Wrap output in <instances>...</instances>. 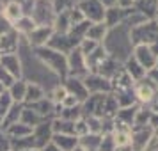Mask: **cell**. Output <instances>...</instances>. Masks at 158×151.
I'll return each mask as SVG.
<instances>
[{
  "label": "cell",
  "instance_id": "6da1fadb",
  "mask_svg": "<svg viewBox=\"0 0 158 151\" xmlns=\"http://www.w3.org/2000/svg\"><path fill=\"white\" fill-rule=\"evenodd\" d=\"M36 57L46 69L55 73L62 80L68 78V55L53 50L50 46H43V48H36Z\"/></svg>",
  "mask_w": 158,
  "mask_h": 151
},
{
  "label": "cell",
  "instance_id": "7a4b0ae2",
  "mask_svg": "<svg viewBox=\"0 0 158 151\" xmlns=\"http://www.w3.org/2000/svg\"><path fill=\"white\" fill-rule=\"evenodd\" d=\"M158 41V25L156 20H144L130 29V43L137 44H153Z\"/></svg>",
  "mask_w": 158,
  "mask_h": 151
},
{
  "label": "cell",
  "instance_id": "3957f363",
  "mask_svg": "<svg viewBox=\"0 0 158 151\" xmlns=\"http://www.w3.org/2000/svg\"><path fill=\"white\" fill-rule=\"evenodd\" d=\"M29 16L34 20L37 27H53L55 18H57L55 11L52 7V2H48V0H36Z\"/></svg>",
  "mask_w": 158,
  "mask_h": 151
},
{
  "label": "cell",
  "instance_id": "277c9868",
  "mask_svg": "<svg viewBox=\"0 0 158 151\" xmlns=\"http://www.w3.org/2000/svg\"><path fill=\"white\" fill-rule=\"evenodd\" d=\"M77 7L89 23H101L105 20V7L98 0H80L77 2Z\"/></svg>",
  "mask_w": 158,
  "mask_h": 151
},
{
  "label": "cell",
  "instance_id": "5b68a950",
  "mask_svg": "<svg viewBox=\"0 0 158 151\" xmlns=\"http://www.w3.org/2000/svg\"><path fill=\"white\" fill-rule=\"evenodd\" d=\"M84 86L89 94H110L112 93V84L110 80L101 77L98 73H87L84 77Z\"/></svg>",
  "mask_w": 158,
  "mask_h": 151
},
{
  "label": "cell",
  "instance_id": "8992f818",
  "mask_svg": "<svg viewBox=\"0 0 158 151\" xmlns=\"http://www.w3.org/2000/svg\"><path fill=\"white\" fill-rule=\"evenodd\" d=\"M87 66H85V57L82 55L80 48L77 46L75 50L68 53V77L75 78H84L87 75Z\"/></svg>",
  "mask_w": 158,
  "mask_h": 151
},
{
  "label": "cell",
  "instance_id": "52a82bcc",
  "mask_svg": "<svg viewBox=\"0 0 158 151\" xmlns=\"http://www.w3.org/2000/svg\"><path fill=\"white\" fill-rule=\"evenodd\" d=\"M110 135H112V139H114L115 149L130 148V144H131V126H128L126 123L119 121V119H114Z\"/></svg>",
  "mask_w": 158,
  "mask_h": 151
},
{
  "label": "cell",
  "instance_id": "ba28073f",
  "mask_svg": "<svg viewBox=\"0 0 158 151\" xmlns=\"http://www.w3.org/2000/svg\"><path fill=\"white\" fill-rule=\"evenodd\" d=\"M133 94L139 101L142 103H151L155 100V96L158 94V87L151 82L148 77H144L142 80H139L133 84Z\"/></svg>",
  "mask_w": 158,
  "mask_h": 151
},
{
  "label": "cell",
  "instance_id": "9c48e42d",
  "mask_svg": "<svg viewBox=\"0 0 158 151\" xmlns=\"http://www.w3.org/2000/svg\"><path fill=\"white\" fill-rule=\"evenodd\" d=\"M153 137L151 126H131V144L130 149L133 151H144Z\"/></svg>",
  "mask_w": 158,
  "mask_h": 151
},
{
  "label": "cell",
  "instance_id": "30bf717a",
  "mask_svg": "<svg viewBox=\"0 0 158 151\" xmlns=\"http://www.w3.org/2000/svg\"><path fill=\"white\" fill-rule=\"evenodd\" d=\"M133 59L146 69V73L149 69H153L155 64H156V55L151 52V48L148 44H137V46H133Z\"/></svg>",
  "mask_w": 158,
  "mask_h": 151
},
{
  "label": "cell",
  "instance_id": "8fae6325",
  "mask_svg": "<svg viewBox=\"0 0 158 151\" xmlns=\"http://www.w3.org/2000/svg\"><path fill=\"white\" fill-rule=\"evenodd\" d=\"M52 121H46L44 119L43 123H39L36 128L32 130V139H34V146L37 149H43L46 144L52 142Z\"/></svg>",
  "mask_w": 158,
  "mask_h": 151
},
{
  "label": "cell",
  "instance_id": "7c38bea8",
  "mask_svg": "<svg viewBox=\"0 0 158 151\" xmlns=\"http://www.w3.org/2000/svg\"><path fill=\"white\" fill-rule=\"evenodd\" d=\"M52 36H53V27H36L25 39H27L29 44L34 46V50H36V48L46 46L48 41L52 39Z\"/></svg>",
  "mask_w": 158,
  "mask_h": 151
},
{
  "label": "cell",
  "instance_id": "4fadbf2b",
  "mask_svg": "<svg viewBox=\"0 0 158 151\" xmlns=\"http://www.w3.org/2000/svg\"><path fill=\"white\" fill-rule=\"evenodd\" d=\"M0 66L6 69L7 73H11L16 80L22 78L23 75V66L22 59L18 53H7V55H0Z\"/></svg>",
  "mask_w": 158,
  "mask_h": 151
},
{
  "label": "cell",
  "instance_id": "5bb4252c",
  "mask_svg": "<svg viewBox=\"0 0 158 151\" xmlns=\"http://www.w3.org/2000/svg\"><path fill=\"white\" fill-rule=\"evenodd\" d=\"M62 86L66 87L68 94L75 96V98H77L80 103H84V101L89 98V93H87V89H85V86H84V80H82V78L68 77V78L64 80V84H62Z\"/></svg>",
  "mask_w": 158,
  "mask_h": 151
},
{
  "label": "cell",
  "instance_id": "9a60e30c",
  "mask_svg": "<svg viewBox=\"0 0 158 151\" xmlns=\"http://www.w3.org/2000/svg\"><path fill=\"white\" fill-rule=\"evenodd\" d=\"M0 13H2V16H4L11 25H15L18 20H22L23 16H25L23 15V9H22V4H20L18 0H7Z\"/></svg>",
  "mask_w": 158,
  "mask_h": 151
},
{
  "label": "cell",
  "instance_id": "2e32d148",
  "mask_svg": "<svg viewBox=\"0 0 158 151\" xmlns=\"http://www.w3.org/2000/svg\"><path fill=\"white\" fill-rule=\"evenodd\" d=\"M18 46H20V36L16 34L15 30L0 36V55L18 53Z\"/></svg>",
  "mask_w": 158,
  "mask_h": 151
},
{
  "label": "cell",
  "instance_id": "e0dca14e",
  "mask_svg": "<svg viewBox=\"0 0 158 151\" xmlns=\"http://www.w3.org/2000/svg\"><path fill=\"white\" fill-rule=\"evenodd\" d=\"M52 144L60 151H73L78 146V137L66 135V133H53L52 135Z\"/></svg>",
  "mask_w": 158,
  "mask_h": 151
},
{
  "label": "cell",
  "instance_id": "ac0fdd59",
  "mask_svg": "<svg viewBox=\"0 0 158 151\" xmlns=\"http://www.w3.org/2000/svg\"><path fill=\"white\" fill-rule=\"evenodd\" d=\"M107 34H108V27L103 22L101 23H91L84 39H91V41H94V43L103 44V41L107 39Z\"/></svg>",
  "mask_w": 158,
  "mask_h": 151
},
{
  "label": "cell",
  "instance_id": "d6986e66",
  "mask_svg": "<svg viewBox=\"0 0 158 151\" xmlns=\"http://www.w3.org/2000/svg\"><path fill=\"white\" fill-rule=\"evenodd\" d=\"M123 69H124V73L128 75L130 78L133 80V84L135 82H139V80H142L148 73H146V69H144L142 66L137 62L135 59H133V55L131 57L126 59V62H124V66H123Z\"/></svg>",
  "mask_w": 158,
  "mask_h": 151
},
{
  "label": "cell",
  "instance_id": "ffe728a7",
  "mask_svg": "<svg viewBox=\"0 0 158 151\" xmlns=\"http://www.w3.org/2000/svg\"><path fill=\"white\" fill-rule=\"evenodd\" d=\"M46 98L44 94V89L37 82H27V91H25V100H23V105H32V103H37L39 100Z\"/></svg>",
  "mask_w": 158,
  "mask_h": 151
},
{
  "label": "cell",
  "instance_id": "44dd1931",
  "mask_svg": "<svg viewBox=\"0 0 158 151\" xmlns=\"http://www.w3.org/2000/svg\"><path fill=\"white\" fill-rule=\"evenodd\" d=\"M4 133L7 135L9 141H18V139H25V137L32 135V128L18 121V123H15V124L7 126V128L4 130Z\"/></svg>",
  "mask_w": 158,
  "mask_h": 151
},
{
  "label": "cell",
  "instance_id": "7402d4cb",
  "mask_svg": "<svg viewBox=\"0 0 158 151\" xmlns=\"http://www.w3.org/2000/svg\"><path fill=\"white\" fill-rule=\"evenodd\" d=\"M25 91H27V80L20 78L7 89V94L11 96L13 103H23V100H25Z\"/></svg>",
  "mask_w": 158,
  "mask_h": 151
},
{
  "label": "cell",
  "instance_id": "603a6c76",
  "mask_svg": "<svg viewBox=\"0 0 158 151\" xmlns=\"http://www.w3.org/2000/svg\"><path fill=\"white\" fill-rule=\"evenodd\" d=\"M43 121H44L43 117L37 114V112H34L29 105H23L22 115H20V123H23V124H27V126H30V128L34 130L39 123H43Z\"/></svg>",
  "mask_w": 158,
  "mask_h": 151
},
{
  "label": "cell",
  "instance_id": "cb8c5ba5",
  "mask_svg": "<svg viewBox=\"0 0 158 151\" xmlns=\"http://www.w3.org/2000/svg\"><path fill=\"white\" fill-rule=\"evenodd\" d=\"M156 4L158 0H137L133 6L137 7V13H140L148 20V18L156 16Z\"/></svg>",
  "mask_w": 158,
  "mask_h": 151
},
{
  "label": "cell",
  "instance_id": "d4e9b609",
  "mask_svg": "<svg viewBox=\"0 0 158 151\" xmlns=\"http://www.w3.org/2000/svg\"><path fill=\"white\" fill-rule=\"evenodd\" d=\"M37 25L34 23V20L30 18V16H23L22 20H18V22L13 25V30H15L18 36H22V37H27L32 32V30L36 29Z\"/></svg>",
  "mask_w": 158,
  "mask_h": 151
},
{
  "label": "cell",
  "instance_id": "484cf974",
  "mask_svg": "<svg viewBox=\"0 0 158 151\" xmlns=\"http://www.w3.org/2000/svg\"><path fill=\"white\" fill-rule=\"evenodd\" d=\"M52 132H53V133L75 135V123L66 121V119H60V117H53V119H52Z\"/></svg>",
  "mask_w": 158,
  "mask_h": 151
},
{
  "label": "cell",
  "instance_id": "4316f807",
  "mask_svg": "<svg viewBox=\"0 0 158 151\" xmlns=\"http://www.w3.org/2000/svg\"><path fill=\"white\" fill-rule=\"evenodd\" d=\"M34 112H37V114L41 115L43 119H46V117H50V115H53V103H52L50 100H48V96L46 98H43V100H39L37 103H32V105H29Z\"/></svg>",
  "mask_w": 158,
  "mask_h": 151
},
{
  "label": "cell",
  "instance_id": "83f0119b",
  "mask_svg": "<svg viewBox=\"0 0 158 151\" xmlns=\"http://www.w3.org/2000/svg\"><path fill=\"white\" fill-rule=\"evenodd\" d=\"M22 108H23V103H13V105H11L7 115H6V119H4V123H2V128H0V132H4L7 126H11V124H15V123L20 121Z\"/></svg>",
  "mask_w": 158,
  "mask_h": 151
},
{
  "label": "cell",
  "instance_id": "f1b7e54d",
  "mask_svg": "<svg viewBox=\"0 0 158 151\" xmlns=\"http://www.w3.org/2000/svg\"><path fill=\"white\" fill-rule=\"evenodd\" d=\"M75 6H77V0H52V7L55 11V15L69 13Z\"/></svg>",
  "mask_w": 158,
  "mask_h": 151
},
{
  "label": "cell",
  "instance_id": "f546056e",
  "mask_svg": "<svg viewBox=\"0 0 158 151\" xmlns=\"http://www.w3.org/2000/svg\"><path fill=\"white\" fill-rule=\"evenodd\" d=\"M11 105H13V100H11V96L7 94V91L4 94H0V128H2V123L6 119V115H7Z\"/></svg>",
  "mask_w": 158,
  "mask_h": 151
},
{
  "label": "cell",
  "instance_id": "4dcf8cb0",
  "mask_svg": "<svg viewBox=\"0 0 158 151\" xmlns=\"http://www.w3.org/2000/svg\"><path fill=\"white\" fill-rule=\"evenodd\" d=\"M66 96H68V91H66V87L62 86V84H59V86L53 87V91L50 93L48 100H50L53 105H60V103H62V100H64Z\"/></svg>",
  "mask_w": 158,
  "mask_h": 151
},
{
  "label": "cell",
  "instance_id": "1f68e13d",
  "mask_svg": "<svg viewBox=\"0 0 158 151\" xmlns=\"http://www.w3.org/2000/svg\"><path fill=\"white\" fill-rule=\"evenodd\" d=\"M151 110H144V108H139L135 114V119H133V126H148L151 119Z\"/></svg>",
  "mask_w": 158,
  "mask_h": 151
},
{
  "label": "cell",
  "instance_id": "d6a6232c",
  "mask_svg": "<svg viewBox=\"0 0 158 151\" xmlns=\"http://www.w3.org/2000/svg\"><path fill=\"white\" fill-rule=\"evenodd\" d=\"M98 151H115L114 139H112L110 133L101 135V142H100V146H98Z\"/></svg>",
  "mask_w": 158,
  "mask_h": 151
},
{
  "label": "cell",
  "instance_id": "836d02e7",
  "mask_svg": "<svg viewBox=\"0 0 158 151\" xmlns=\"http://www.w3.org/2000/svg\"><path fill=\"white\" fill-rule=\"evenodd\" d=\"M15 82H16L15 77H13L11 73H7L6 69H4V68H2V66H0V84L6 87V91H7V89H9L11 86H13Z\"/></svg>",
  "mask_w": 158,
  "mask_h": 151
},
{
  "label": "cell",
  "instance_id": "e575fe53",
  "mask_svg": "<svg viewBox=\"0 0 158 151\" xmlns=\"http://www.w3.org/2000/svg\"><path fill=\"white\" fill-rule=\"evenodd\" d=\"M89 133V128H87V123H85V119L84 117H80L78 121H75V135L78 137H84V135H87Z\"/></svg>",
  "mask_w": 158,
  "mask_h": 151
},
{
  "label": "cell",
  "instance_id": "d590c367",
  "mask_svg": "<svg viewBox=\"0 0 158 151\" xmlns=\"http://www.w3.org/2000/svg\"><path fill=\"white\" fill-rule=\"evenodd\" d=\"M60 105H62V108H73V107H78V105H82V103H80L75 96L68 94L64 100H62V103H60Z\"/></svg>",
  "mask_w": 158,
  "mask_h": 151
},
{
  "label": "cell",
  "instance_id": "8d00e7d4",
  "mask_svg": "<svg viewBox=\"0 0 158 151\" xmlns=\"http://www.w3.org/2000/svg\"><path fill=\"white\" fill-rule=\"evenodd\" d=\"M13 30V25L2 16V13H0V36H4V34H7V32H11Z\"/></svg>",
  "mask_w": 158,
  "mask_h": 151
},
{
  "label": "cell",
  "instance_id": "74e56055",
  "mask_svg": "<svg viewBox=\"0 0 158 151\" xmlns=\"http://www.w3.org/2000/svg\"><path fill=\"white\" fill-rule=\"evenodd\" d=\"M0 151H13L11 149V141L4 132H0Z\"/></svg>",
  "mask_w": 158,
  "mask_h": 151
},
{
  "label": "cell",
  "instance_id": "f35d334b",
  "mask_svg": "<svg viewBox=\"0 0 158 151\" xmlns=\"http://www.w3.org/2000/svg\"><path fill=\"white\" fill-rule=\"evenodd\" d=\"M146 77H148V78H149L151 82H153V84H155V86L158 87V69H156V68H153V69H149Z\"/></svg>",
  "mask_w": 158,
  "mask_h": 151
},
{
  "label": "cell",
  "instance_id": "ab89813d",
  "mask_svg": "<svg viewBox=\"0 0 158 151\" xmlns=\"http://www.w3.org/2000/svg\"><path fill=\"white\" fill-rule=\"evenodd\" d=\"M115 4H117L119 9H130L135 2H133V0H115Z\"/></svg>",
  "mask_w": 158,
  "mask_h": 151
},
{
  "label": "cell",
  "instance_id": "60d3db41",
  "mask_svg": "<svg viewBox=\"0 0 158 151\" xmlns=\"http://www.w3.org/2000/svg\"><path fill=\"white\" fill-rule=\"evenodd\" d=\"M98 2H100L105 9H110V7H115V6H117V4H115V0H98Z\"/></svg>",
  "mask_w": 158,
  "mask_h": 151
},
{
  "label": "cell",
  "instance_id": "b9f144b4",
  "mask_svg": "<svg viewBox=\"0 0 158 151\" xmlns=\"http://www.w3.org/2000/svg\"><path fill=\"white\" fill-rule=\"evenodd\" d=\"M151 105H153V107H151V112H153V114H156V115H158V94H156V96H155V100L151 101Z\"/></svg>",
  "mask_w": 158,
  "mask_h": 151
},
{
  "label": "cell",
  "instance_id": "7bdbcfd3",
  "mask_svg": "<svg viewBox=\"0 0 158 151\" xmlns=\"http://www.w3.org/2000/svg\"><path fill=\"white\" fill-rule=\"evenodd\" d=\"M39 151H60V149H57V148H55V146H53V144H46V146H44L43 149H39Z\"/></svg>",
  "mask_w": 158,
  "mask_h": 151
},
{
  "label": "cell",
  "instance_id": "ee69618b",
  "mask_svg": "<svg viewBox=\"0 0 158 151\" xmlns=\"http://www.w3.org/2000/svg\"><path fill=\"white\" fill-rule=\"evenodd\" d=\"M149 48H151V52H153V53L158 57V41H155L153 44H149Z\"/></svg>",
  "mask_w": 158,
  "mask_h": 151
},
{
  "label": "cell",
  "instance_id": "f6af8a7d",
  "mask_svg": "<svg viewBox=\"0 0 158 151\" xmlns=\"http://www.w3.org/2000/svg\"><path fill=\"white\" fill-rule=\"evenodd\" d=\"M73 151H85V149H84L82 146H77V148H75V149H73Z\"/></svg>",
  "mask_w": 158,
  "mask_h": 151
},
{
  "label": "cell",
  "instance_id": "bcb514c9",
  "mask_svg": "<svg viewBox=\"0 0 158 151\" xmlns=\"http://www.w3.org/2000/svg\"><path fill=\"white\" fill-rule=\"evenodd\" d=\"M4 93H6V87H4L2 84H0V94H4Z\"/></svg>",
  "mask_w": 158,
  "mask_h": 151
},
{
  "label": "cell",
  "instance_id": "7dc6e473",
  "mask_svg": "<svg viewBox=\"0 0 158 151\" xmlns=\"http://www.w3.org/2000/svg\"><path fill=\"white\" fill-rule=\"evenodd\" d=\"M153 135H155V137H158V128H156V130H153Z\"/></svg>",
  "mask_w": 158,
  "mask_h": 151
},
{
  "label": "cell",
  "instance_id": "c3c4849f",
  "mask_svg": "<svg viewBox=\"0 0 158 151\" xmlns=\"http://www.w3.org/2000/svg\"><path fill=\"white\" fill-rule=\"evenodd\" d=\"M25 151H39L37 148H30V149H25Z\"/></svg>",
  "mask_w": 158,
  "mask_h": 151
},
{
  "label": "cell",
  "instance_id": "681fc988",
  "mask_svg": "<svg viewBox=\"0 0 158 151\" xmlns=\"http://www.w3.org/2000/svg\"><path fill=\"white\" fill-rule=\"evenodd\" d=\"M155 68H156V69H158V57H156V64H155Z\"/></svg>",
  "mask_w": 158,
  "mask_h": 151
},
{
  "label": "cell",
  "instance_id": "f907efd6",
  "mask_svg": "<svg viewBox=\"0 0 158 151\" xmlns=\"http://www.w3.org/2000/svg\"><path fill=\"white\" fill-rule=\"evenodd\" d=\"M156 16H158V4H156Z\"/></svg>",
  "mask_w": 158,
  "mask_h": 151
},
{
  "label": "cell",
  "instance_id": "816d5d0a",
  "mask_svg": "<svg viewBox=\"0 0 158 151\" xmlns=\"http://www.w3.org/2000/svg\"><path fill=\"white\" fill-rule=\"evenodd\" d=\"M156 25H158V16H156Z\"/></svg>",
  "mask_w": 158,
  "mask_h": 151
},
{
  "label": "cell",
  "instance_id": "f5cc1de1",
  "mask_svg": "<svg viewBox=\"0 0 158 151\" xmlns=\"http://www.w3.org/2000/svg\"><path fill=\"white\" fill-rule=\"evenodd\" d=\"M133 2H137V0H133Z\"/></svg>",
  "mask_w": 158,
  "mask_h": 151
},
{
  "label": "cell",
  "instance_id": "db71d44e",
  "mask_svg": "<svg viewBox=\"0 0 158 151\" xmlns=\"http://www.w3.org/2000/svg\"><path fill=\"white\" fill-rule=\"evenodd\" d=\"M48 2H52V0H48Z\"/></svg>",
  "mask_w": 158,
  "mask_h": 151
}]
</instances>
